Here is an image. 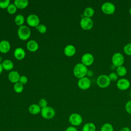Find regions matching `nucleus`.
<instances>
[{
  "instance_id": "nucleus-1",
  "label": "nucleus",
  "mask_w": 131,
  "mask_h": 131,
  "mask_svg": "<svg viewBox=\"0 0 131 131\" xmlns=\"http://www.w3.org/2000/svg\"><path fill=\"white\" fill-rule=\"evenodd\" d=\"M88 71L86 66L82 63H79L76 64L73 69V73L75 76L79 79L84 77L87 74Z\"/></svg>"
},
{
  "instance_id": "nucleus-2",
  "label": "nucleus",
  "mask_w": 131,
  "mask_h": 131,
  "mask_svg": "<svg viewBox=\"0 0 131 131\" xmlns=\"http://www.w3.org/2000/svg\"><path fill=\"white\" fill-rule=\"evenodd\" d=\"M111 80L108 76L106 75H101L97 79L96 83L98 86L101 88H107L111 83Z\"/></svg>"
},
{
  "instance_id": "nucleus-3",
  "label": "nucleus",
  "mask_w": 131,
  "mask_h": 131,
  "mask_svg": "<svg viewBox=\"0 0 131 131\" xmlns=\"http://www.w3.org/2000/svg\"><path fill=\"white\" fill-rule=\"evenodd\" d=\"M18 37L22 40H27L31 35L30 29L26 26H21L19 28L17 31Z\"/></svg>"
},
{
  "instance_id": "nucleus-4",
  "label": "nucleus",
  "mask_w": 131,
  "mask_h": 131,
  "mask_svg": "<svg viewBox=\"0 0 131 131\" xmlns=\"http://www.w3.org/2000/svg\"><path fill=\"white\" fill-rule=\"evenodd\" d=\"M41 115L46 119H51L54 117L55 111L53 108L50 106H46L41 108Z\"/></svg>"
},
{
  "instance_id": "nucleus-5",
  "label": "nucleus",
  "mask_w": 131,
  "mask_h": 131,
  "mask_svg": "<svg viewBox=\"0 0 131 131\" xmlns=\"http://www.w3.org/2000/svg\"><path fill=\"white\" fill-rule=\"evenodd\" d=\"M69 121L72 126H77L82 123V117L79 114L73 113L69 116Z\"/></svg>"
},
{
  "instance_id": "nucleus-6",
  "label": "nucleus",
  "mask_w": 131,
  "mask_h": 131,
  "mask_svg": "<svg viewBox=\"0 0 131 131\" xmlns=\"http://www.w3.org/2000/svg\"><path fill=\"white\" fill-rule=\"evenodd\" d=\"M112 61L113 65L115 67H118L122 66L124 61V56L121 53L119 52L115 53L112 56Z\"/></svg>"
},
{
  "instance_id": "nucleus-7",
  "label": "nucleus",
  "mask_w": 131,
  "mask_h": 131,
  "mask_svg": "<svg viewBox=\"0 0 131 131\" xmlns=\"http://www.w3.org/2000/svg\"><path fill=\"white\" fill-rule=\"evenodd\" d=\"M102 11L106 14H113L116 10V7L114 4L111 2H105L101 6Z\"/></svg>"
},
{
  "instance_id": "nucleus-8",
  "label": "nucleus",
  "mask_w": 131,
  "mask_h": 131,
  "mask_svg": "<svg viewBox=\"0 0 131 131\" xmlns=\"http://www.w3.org/2000/svg\"><path fill=\"white\" fill-rule=\"evenodd\" d=\"M80 25L83 30H89L93 27V21L91 18L84 17L81 19Z\"/></svg>"
},
{
  "instance_id": "nucleus-9",
  "label": "nucleus",
  "mask_w": 131,
  "mask_h": 131,
  "mask_svg": "<svg viewBox=\"0 0 131 131\" xmlns=\"http://www.w3.org/2000/svg\"><path fill=\"white\" fill-rule=\"evenodd\" d=\"M91 80L88 78L84 77L82 78L79 79L78 82V87L82 90H87L91 86Z\"/></svg>"
},
{
  "instance_id": "nucleus-10",
  "label": "nucleus",
  "mask_w": 131,
  "mask_h": 131,
  "mask_svg": "<svg viewBox=\"0 0 131 131\" xmlns=\"http://www.w3.org/2000/svg\"><path fill=\"white\" fill-rule=\"evenodd\" d=\"M116 85L118 89L120 90L124 91L129 88L130 86V82L127 79L121 78L118 80Z\"/></svg>"
},
{
  "instance_id": "nucleus-11",
  "label": "nucleus",
  "mask_w": 131,
  "mask_h": 131,
  "mask_svg": "<svg viewBox=\"0 0 131 131\" xmlns=\"http://www.w3.org/2000/svg\"><path fill=\"white\" fill-rule=\"evenodd\" d=\"M94 61V57L93 55L89 53H87L83 55L81 57L82 63L85 66H89L91 65Z\"/></svg>"
},
{
  "instance_id": "nucleus-12",
  "label": "nucleus",
  "mask_w": 131,
  "mask_h": 131,
  "mask_svg": "<svg viewBox=\"0 0 131 131\" xmlns=\"http://www.w3.org/2000/svg\"><path fill=\"white\" fill-rule=\"evenodd\" d=\"M27 21L29 26L36 27L39 25V19L37 15L35 14H31L28 16Z\"/></svg>"
},
{
  "instance_id": "nucleus-13",
  "label": "nucleus",
  "mask_w": 131,
  "mask_h": 131,
  "mask_svg": "<svg viewBox=\"0 0 131 131\" xmlns=\"http://www.w3.org/2000/svg\"><path fill=\"white\" fill-rule=\"evenodd\" d=\"M10 49V44L7 40H2L0 42V52L3 53H7Z\"/></svg>"
},
{
  "instance_id": "nucleus-14",
  "label": "nucleus",
  "mask_w": 131,
  "mask_h": 131,
  "mask_svg": "<svg viewBox=\"0 0 131 131\" xmlns=\"http://www.w3.org/2000/svg\"><path fill=\"white\" fill-rule=\"evenodd\" d=\"M76 52V49L75 47L72 45L67 46L64 49V54L68 56H73Z\"/></svg>"
},
{
  "instance_id": "nucleus-15",
  "label": "nucleus",
  "mask_w": 131,
  "mask_h": 131,
  "mask_svg": "<svg viewBox=\"0 0 131 131\" xmlns=\"http://www.w3.org/2000/svg\"><path fill=\"white\" fill-rule=\"evenodd\" d=\"M8 78L11 82L17 83V82L19 80L20 76L17 72L12 71L9 74Z\"/></svg>"
},
{
  "instance_id": "nucleus-16",
  "label": "nucleus",
  "mask_w": 131,
  "mask_h": 131,
  "mask_svg": "<svg viewBox=\"0 0 131 131\" xmlns=\"http://www.w3.org/2000/svg\"><path fill=\"white\" fill-rule=\"evenodd\" d=\"M14 55L16 59L20 60L25 57V52L21 48H17L15 50Z\"/></svg>"
},
{
  "instance_id": "nucleus-17",
  "label": "nucleus",
  "mask_w": 131,
  "mask_h": 131,
  "mask_svg": "<svg viewBox=\"0 0 131 131\" xmlns=\"http://www.w3.org/2000/svg\"><path fill=\"white\" fill-rule=\"evenodd\" d=\"M27 48L29 51L31 52H35L38 49V45L35 40H31L27 42Z\"/></svg>"
},
{
  "instance_id": "nucleus-18",
  "label": "nucleus",
  "mask_w": 131,
  "mask_h": 131,
  "mask_svg": "<svg viewBox=\"0 0 131 131\" xmlns=\"http://www.w3.org/2000/svg\"><path fill=\"white\" fill-rule=\"evenodd\" d=\"M41 107L39 105L33 104L31 105L29 107V112L33 115H36L41 112Z\"/></svg>"
},
{
  "instance_id": "nucleus-19",
  "label": "nucleus",
  "mask_w": 131,
  "mask_h": 131,
  "mask_svg": "<svg viewBox=\"0 0 131 131\" xmlns=\"http://www.w3.org/2000/svg\"><path fill=\"white\" fill-rule=\"evenodd\" d=\"M96 127L92 122H88L84 124L82 128V131H96Z\"/></svg>"
},
{
  "instance_id": "nucleus-20",
  "label": "nucleus",
  "mask_w": 131,
  "mask_h": 131,
  "mask_svg": "<svg viewBox=\"0 0 131 131\" xmlns=\"http://www.w3.org/2000/svg\"><path fill=\"white\" fill-rule=\"evenodd\" d=\"M14 5L16 7L19 9H24L28 5V1L27 0H15Z\"/></svg>"
},
{
  "instance_id": "nucleus-21",
  "label": "nucleus",
  "mask_w": 131,
  "mask_h": 131,
  "mask_svg": "<svg viewBox=\"0 0 131 131\" xmlns=\"http://www.w3.org/2000/svg\"><path fill=\"white\" fill-rule=\"evenodd\" d=\"M3 68L6 70L9 71L11 70L13 68V63L10 60H5L2 62Z\"/></svg>"
},
{
  "instance_id": "nucleus-22",
  "label": "nucleus",
  "mask_w": 131,
  "mask_h": 131,
  "mask_svg": "<svg viewBox=\"0 0 131 131\" xmlns=\"http://www.w3.org/2000/svg\"><path fill=\"white\" fill-rule=\"evenodd\" d=\"M95 11L92 8V7H87L84 9L83 14L85 17H88V18H91L93 16L94 14Z\"/></svg>"
},
{
  "instance_id": "nucleus-23",
  "label": "nucleus",
  "mask_w": 131,
  "mask_h": 131,
  "mask_svg": "<svg viewBox=\"0 0 131 131\" xmlns=\"http://www.w3.org/2000/svg\"><path fill=\"white\" fill-rule=\"evenodd\" d=\"M116 73L118 76H125L127 73V70L124 66H120L117 67L116 69Z\"/></svg>"
},
{
  "instance_id": "nucleus-24",
  "label": "nucleus",
  "mask_w": 131,
  "mask_h": 131,
  "mask_svg": "<svg viewBox=\"0 0 131 131\" xmlns=\"http://www.w3.org/2000/svg\"><path fill=\"white\" fill-rule=\"evenodd\" d=\"M100 131H114V129L113 126L111 124L105 123L101 127Z\"/></svg>"
},
{
  "instance_id": "nucleus-25",
  "label": "nucleus",
  "mask_w": 131,
  "mask_h": 131,
  "mask_svg": "<svg viewBox=\"0 0 131 131\" xmlns=\"http://www.w3.org/2000/svg\"><path fill=\"white\" fill-rule=\"evenodd\" d=\"M24 20H25L24 17L20 14H18L16 15L15 18V22L16 24L18 26H21L24 23Z\"/></svg>"
},
{
  "instance_id": "nucleus-26",
  "label": "nucleus",
  "mask_w": 131,
  "mask_h": 131,
  "mask_svg": "<svg viewBox=\"0 0 131 131\" xmlns=\"http://www.w3.org/2000/svg\"><path fill=\"white\" fill-rule=\"evenodd\" d=\"M23 86L20 83L17 82L14 85V90L16 93H20L23 90Z\"/></svg>"
},
{
  "instance_id": "nucleus-27",
  "label": "nucleus",
  "mask_w": 131,
  "mask_h": 131,
  "mask_svg": "<svg viewBox=\"0 0 131 131\" xmlns=\"http://www.w3.org/2000/svg\"><path fill=\"white\" fill-rule=\"evenodd\" d=\"M123 50L126 55L131 56V43L125 45L123 48Z\"/></svg>"
},
{
  "instance_id": "nucleus-28",
  "label": "nucleus",
  "mask_w": 131,
  "mask_h": 131,
  "mask_svg": "<svg viewBox=\"0 0 131 131\" xmlns=\"http://www.w3.org/2000/svg\"><path fill=\"white\" fill-rule=\"evenodd\" d=\"M17 7L14 4H10L7 7V11L10 14H13L16 11Z\"/></svg>"
},
{
  "instance_id": "nucleus-29",
  "label": "nucleus",
  "mask_w": 131,
  "mask_h": 131,
  "mask_svg": "<svg viewBox=\"0 0 131 131\" xmlns=\"http://www.w3.org/2000/svg\"><path fill=\"white\" fill-rule=\"evenodd\" d=\"M10 5V1L9 0H5V1H0V7L1 8L4 9L8 7Z\"/></svg>"
},
{
  "instance_id": "nucleus-30",
  "label": "nucleus",
  "mask_w": 131,
  "mask_h": 131,
  "mask_svg": "<svg viewBox=\"0 0 131 131\" xmlns=\"http://www.w3.org/2000/svg\"><path fill=\"white\" fill-rule=\"evenodd\" d=\"M36 28L38 30V31L41 33H44L47 31V27L44 25H39L37 27H36Z\"/></svg>"
},
{
  "instance_id": "nucleus-31",
  "label": "nucleus",
  "mask_w": 131,
  "mask_h": 131,
  "mask_svg": "<svg viewBox=\"0 0 131 131\" xmlns=\"http://www.w3.org/2000/svg\"><path fill=\"white\" fill-rule=\"evenodd\" d=\"M108 77L111 81H115L118 79V75L115 72H112L108 75Z\"/></svg>"
},
{
  "instance_id": "nucleus-32",
  "label": "nucleus",
  "mask_w": 131,
  "mask_h": 131,
  "mask_svg": "<svg viewBox=\"0 0 131 131\" xmlns=\"http://www.w3.org/2000/svg\"><path fill=\"white\" fill-rule=\"evenodd\" d=\"M125 108L127 113L131 115V100L128 101L125 105Z\"/></svg>"
},
{
  "instance_id": "nucleus-33",
  "label": "nucleus",
  "mask_w": 131,
  "mask_h": 131,
  "mask_svg": "<svg viewBox=\"0 0 131 131\" xmlns=\"http://www.w3.org/2000/svg\"><path fill=\"white\" fill-rule=\"evenodd\" d=\"M47 104H48L47 101L45 99H41L39 101V105L42 108L47 106Z\"/></svg>"
},
{
  "instance_id": "nucleus-34",
  "label": "nucleus",
  "mask_w": 131,
  "mask_h": 131,
  "mask_svg": "<svg viewBox=\"0 0 131 131\" xmlns=\"http://www.w3.org/2000/svg\"><path fill=\"white\" fill-rule=\"evenodd\" d=\"M19 81V83H20L21 84H25L27 82L28 79L25 76H21L20 77Z\"/></svg>"
},
{
  "instance_id": "nucleus-35",
  "label": "nucleus",
  "mask_w": 131,
  "mask_h": 131,
  "mask_svg": "<svg viewBox=\"0 0 131 131\" xmlns=\"http://www.w3.org/2000/svg\"><path fill=\"white\" fill-rule=\"evenodd\" d=\"M65 131H78V130L75 126H70L66 128Z\"/></svg>"
},
{
  "instance_id": "nucleus-36",
  "label": "nucleus",
  "mask_w": 131,
  "mask_h": 131,
  "mask_svg": "<svg viewBox=\"0 0 131 131\" xmlns=\"http://www.w3.org/2000/svg\"><path fill=\"white\" fill-rule=\"evenodd\" d=\"M120 131H130V129L128 127H122Z\"/></svg>"
},
{
  "instance_id": "nucleus-37",
  "label": "nucleus",
  "mask_w": 131,
  "mask_h": 131,
  "mask_svg": "<svg viewBox=\"0 0 131 131\" xmlns=\"http://www.w3.org/2000/svg\"><path fill=\"white\" fill-rule=\"evenodd\" d=\"M3 67H2V64L0 63V74L2 72V71H3Z\"/></svg>"
},
{
  "instance_id": "nucleus-38",
  "label": "nucleus",
  "mask_w": 131,
  "mask_h": 131,
  "mask_svg": "<svg viewBox=\"0 0 131 131\" xmlns=\"http://www.w3.org/2000/svg\"><path fill=\"white\" fill-rule=\"evenodd\" d=\"M129 14H130V15H131V8L129 9Z\"/></svg>"
},
{
  "instance_id": "nucleus-39",
  "label": "nucleus",
  "mask_w": 131,
  "mask_h": 131,
  "mask_svg": "<svg viewBox=\"0 0 131 131\" xmlns=\"http://www.w3.org/2000/svg\"><path fill=\"white\" fill-rule=\"evenodd\" d=\"M130 97H131V92H130Z\"/></svg>"
},
{
  "instance_id": "nucleus-40",
  "label": "nucleus",
  "mask_w": 131,
  "mask_h": 131,
  "mask_svg": "<svg viewBox=\"0 0 131 131\" xmlns=\"http://www.w3.org/2000/svg\"><path fill=\"white\" fill-rule=\"evenodd\" d=\"M0 129H1V126H0Z\"/></svg>"
}]
</instances>
